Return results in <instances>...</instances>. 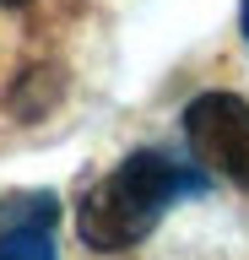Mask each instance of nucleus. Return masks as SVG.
<instances>
[{"label":"nucleus","mask_w":249,"mask_h":260,"mask_svg":"<svg viewBox=\"0 0 249 260\" xmlns=\"http://www.w3.org/2000/svg\"><path fill=\"white\" fill-rule=\"evenodd\" d=\"M60 206L54 195H11L0 201V228H54Z\"/></svg>","instance_id":"7ed1b4c3"},{"label":"nucleus","mask_w":249,"mask_h":260,"mask_svg":"<svg viewBox=\"0 0 249 260\" xmlns=\"http://www.w3.org/2000/svg\"><path fill=\"white\" fill-rule=\"evenodd\" d=\"M244 38H249V0H244Z\"/></svg>","instance_id":"39448f33"},{"label":"nucleus","mask_w":249,"mask_h":260,"mask_svg":"<svg viewBox=\"0 0 249 260\" xmlns=\"http://www.w3.org/2000/svg\"><path fill=\"white\" fill-rule=\"evenodd\" d=\"M0 6H22V0H0Z\"/></svg>","instance_id":"423d86ee"},{"label":"nucleus","mask_w":249,"mask_h":260,"mask_svg":"<svg viewBox=\"0 0 249 260\" xmlns=\"http://www.w3.org/2000/svg\"><path fill=\"white\" fill-rule=\"evenodd\" d=\"M184 141L211 174L249 190V103L238 92H200L184 109Z\"/></svg>","instance_id":"f03ea898"},{"label":"nucleus","mask_w":249,"mask_h":260,"mask_svg":"<svg viewBox=\"0 0 249 260\" xmlns=\"http://www.w3.org/2000/svg\"><path fill=\"white\" fill-rule=\"evenodd\" d=\"M0 260H54L49 228H0Z\"/></svg>","instance_id":"20e7f679"},{"label":"nucleus","mask_w":249,"mask_h":260,"mask_svg":"<svg viewBox=\"0 0 249 260\" xmlns=\"http://www.w3.org/2000/svg\"><path fill=\"white\" fill-rule=\"evenodd\" d=\"M206 190L200 174H184L163 152H130L109 179H98L76 206V233L87 249L98 255H125L130 244H141L152 228L163 222V211L179 195Z\"/></svg>","instance_id":"f257e3e1"}]
</instances>
